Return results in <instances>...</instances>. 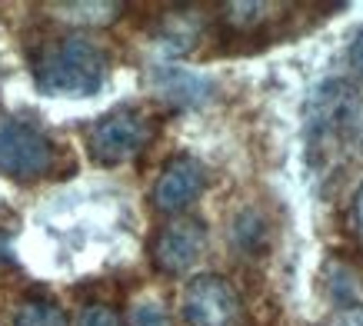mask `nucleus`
<instances>
[{
	"label": "nucleus",
	"instance_id": "1",
	"mask_svg": "<svg viewBox=\"0 0 363 326\" xmlns=\"http://www.w3.org/2000/svg\"><path fill=\"white\" fill-rule=\"evenodd\" d=\"M33 80L47 97H94L107 80V54L87 37H67L40 57Z\"/></svg>",
	"mask_w": 363,
	"mask_h": 326
},
{
	"label": "nucleus",
	"instance_id": "2",
	"mask_svg": "<svg viewBox=\"0 0 363 326\" xmlns=\"http://www.w3.org/2000/svg\"><path fill=\"white\" fill-rule=\"evenodd\" d=\"M154 140V120L133 107L111 110L90 127L87 150L100 167H117L133 160L137 153Z\"/></svg>",
	"mask_w": 363,
	"mask_h": 326
},
{
	"label": "nucleus",
	"instance_id": "3",
	"mask_svg": "<svg viewBox=\"0 0 363 326\" xmlns=\"http://www.w3.org/2000/svg\"><path fill=\"white\" fill-rule=\"evenodd\" d=\"M54 163V143L23 120H0V174L11 180L44 176Z\"/></svg>",
	"mask_w": 363,
	"mask_h": 326
},
{
	"label": "nucleus",
	"instance_id": "4",
	"mask_svg": "<svg viewBox=\"0 0 363 326\" xmlns=\"http://www.w3.org/2000/svg\"><path fill=\"white\" fill-rule=\"evenodd\" d=\"M184 320L190 326H243V306L230 280L220 273H197L184 286Z\"/></svg>",
	"mask_w": 363,
	"mask_h": 326
},
{
	"label": "nucleus",
	"instance_id": "5",
	"mask_svg": "<svg viewBox=\"0 0 363 326\" xmlns=\"http://www.w3.org/2000/svg\"><path fill=\"white\" fill-rule=\"evenodd\" d=\"M207 250V227L200 220H174L150 243V260L167 276L187 273Z\"/></svg>",
	"mask_w": 363,
	"mask_h": 326
},
{
	"label": "nucleus",
	"instance_id": "6",
	"mask_svg": "<svg viewBox=\"0 0 363 326\" xmlns=\"http://www.w3.org/2000/svg\"><path fill=\"white\" fill-rule=\"evenodd\" d=\"M353 117H357V90L347 80H327L310 97L307 127H310L313 143H323V140H330V137L347 133Z\"/></svg>",
	"mask_w": 363,
	"mask_h": 326
},
{
	"label": "nucleus",
	"instance_id": "7",
	"mask_svg": "<svg viewBox=\"0 0 363 326\" xmlns=\"http://www.w3.org/2000/svg\"><path fill=\"white\" fill-rule=\"evenodd\" d=\"M207 186V170L197 157L180 153L164 167V174L154 184V207L160 213H180L187 210Z\"/></svg>",
	"mask_w": 363,
	"mask_h": 326
},
{
	"label": "nucleus",
	"instance_id": "8",
	"mask_svg": "<svg viewBox=\"0 0 363 326\" xmlns=\"http://www.w3.org/2000/svg\"><path fill=\"white\" fill-rule=\"evenodd\" d=\"M200 37V17L194 11L190 13H164V21H160V33H157V40L167 47V50H174V54H184L194 47V40Z\"/></svg>",
	"mask_w": 363,
	"mask_h": 326
},
{
	"label": "nucleus",
	"instance_id": "9",
	"mask_svg": "<svg viewBox=\"0 0 363 326\" xmlns=\"http://www.w3.org/2000/svg\"><path fill=\"white\" fill-rule=\"evenodd\" d=\"M123 11V4H111V0H87V4H57L54 13L74 23H111L117 21Z\"/></svg>",
	"mask_w": 363,
	"mask_h": 326
},
{
	"label": "nucleus",
	"instance_id": "10",
	"mask_svg": "<svg viewBox=\"0 0 363 326\" xmlns=\"http://www.w3.org/2000/svg\"><path fill=\"white\" fill-rule=\"evenodd\" d=\"M13 326H67V313L50 300H27L13 316Z\"/></svg>",
	"mask_w": 363,
	"mask_h": 326
},
{
	"label": "nucleus",
	"instance_id": "11",
	"mask_svg": "<svg viewBox=\"0 0 363 326\" xmlns=\"http://www.w3.org/2000/svg\"><path fill=\"white\" fill-rule=\"evenodd\" d=\"M223 21L230 23L233 30H250V27H257V23L267 21V4H227L223 7Z\"/></svg>",
	"mask_w": 363,
	"mask_h": 326
},
{
	"label": "nucleus",
	"instance_id": "12",
	"mask_svg": "<svg viewBox=\"0 0 363 326\" xmlns=\"http://www.w3.org/2000/svg\"><path fill=\"white\" fill-rule=\"evenodd\" d=\"M77 326H123V316L113 310V306H104V303H94L80 313V323Z\"/></svg>",
	"mask_w": 363,
	"mask_h": 326
},
{
	"label": "nucleus",
	"instance_id": "13",
	"mask_svg": "<svg viewBox=\"0 0 363 326\" xmlns=\"http://www.w3.org/2000/svg\"><path fill=\"white\" fill-rule=\"evenodd\" d=\"M133 326H170V320L157 303H143L133 313Z\"/></svg>",
	"mask_w": 363,
	"mask_h": 326
},
{
	"label": "nucleus",
	"instance_id": "14",
	"mask_svg": "<svg viewBox=\"0 0 363 326\" xmlns=\"http://www.w3.org/2000/svg\"><path fill=\"white\" fill-rule=\"evenodd\" d=\"M350 227H353V237H357V243H360V247H363V184L357 186V193H353Z\"/></svg>",
	"mask_w": 363,
	"mask_h": 326
},
{
	"label": "nucleus",
	"instance_id": "15",
	"mask_svg": "<svg viewBox=\"0 0 363 326\" xmlns=\"http://www.w3.org/2000/svg\"><path fill=\"white\" fill-rule=\"evenodd\" d=\"M350 60H353V67L363 74V30L353 37V44H350Z\"/></svg>",
	"mask_w": 363,
	"mask_h": 326
},
{
	"label": "nucleus",
	"instance_id": "16",
	"mask_svg": "<svg viewBox=\"0 0 363 326\" xmlns=\"http://www.w3.org/2000/svg\"><path fill=\"white\" fill-rule=\"evenodd\" d=\"M7 250H11V243H7V237L0 233V260H7Z\"/></svg>",
	"mask_w": 363,
	"mask_h": 326
}]
</instances>
